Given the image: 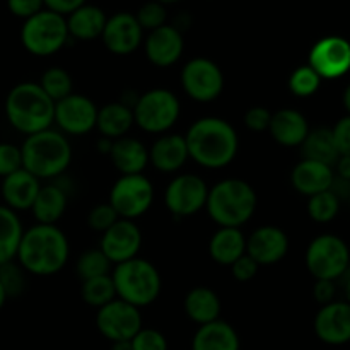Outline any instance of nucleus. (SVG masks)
<instances>
[{
	"mask_svg": "<svg viewBox=\"0 0 350 350\" xmlns=\"http://www.w3.org/2000/svg\"><path fill=\"white\" fill-rule=\"evenodd\" d=\"M188 157L205 170H222L236 159L239 137L234 126L219 116L195 120L185 133Z\"/></svg>",
	"mask_w": 350,
	"mask_h": 350,
	"instance_id": "obj_1",
	"label": "nucleus"
},
{
	"mask_svg": "<svg viewBox=\"0 0 350 350\" xmlns=\"http://www.w3.org/2000/svg\"><path fill=\"white\" fill-rule=\"evenodd\" d=\"M68 256L70 245L57 224H36L24 231L17 250L19 265L38 277L58 273L68 262Z\"/></svg>",
	"mask_w": 350,
	"mask_h": 350,
	"instance_id": "obj_2",
	"label": "nucleus"
},
{
	"mask_svg": "<svg viewBox=\"0 0 350 350\" xmlns=\"http://www.w3.org/2000/svg\"><path fill=\"white\" fill-rule=\"evenodd\" d=\"M256 205L258 197L248 181L228 178L208 188L205 211L219 228L241 229L255 215Z\"/></svg>",
	"mask_w": 350,
	"mask_h": 350,
	"instance_id": "obj_3",
	"label": "nucleus"
},
{
	"mask_svg": "<svg viewBox=\"0 0 350 350\" xmlns=\"http://www.w3.org/2000/svg\"><path fill=\"white\" fill-rule=\"evenodd\" d=\"M23 167L38 180H51L68 170L72 163V147L60 130L48 129L27 135L21 146Z\"/></svg>",
	"mask_w": 350,
	"mask_h": 350,
	"instance_id": "obj_4",
	"label": "nucleus"
},
{
	"mask_svg": "<svg viewBox=\"0 0 350 350\" xmlns=\"http://www.w3.org/2000/svg\"><path fill=\"white\" fill-rule=\"evenodd\" d=\"M5 116L17 132L33 135L51 129L55 103L38 82H21L7 94Z\"/></svg>",
	"mask_w": 350,
	"mask_h": 350,
	"instance_id": "obj_5",
	"label": "nucleus"
},
{
	"mask_svg": "<svg viewBox=\"0 0 350 350\" xmlns=\"http://www.w3.org/2000/svg\"><path fill=\"white\" fill-rule=\"evenodd\" d=\"M111 279L116 297L139 310L156 303L163 289V279L156 265L139 256L115 265Z\"/></svg>",
	"mask_w": 350,
	"mask_h": 350,
	"instance_id": "obj_6",
	"label": "nucleus"
},
{
	"mask_svg": "<svg viewBox=\"0 0 350 350\" xmlns=\"http://www.w3.org/2000/svg\"><path fill=\"white\" fill-rule=\"evenodd\" d=\"M133 122L139 129L147 133L170 132L178 122L181 113V105L173 91L164 88L149 89L140 94L132 106Z\"/></svg>",
	"mask_w": 350,
	"mask_h": 350,
	"instance_id": "obj_7",
	"label": "nucleus"
},
{
	"mask_svg": "<svg viewBox=\"0 0 350 350\" xmlns=\"http://www.w3.org/2000/svg\"><path fill=\"white\" fill-rule=\"evenodd\" d=\"M68 38L65 17L48 9L24 21L21 29L23 46L34 57H51L67 44Z\"/></svg>",
	"mask_w": 350,
	"mask_h": 350,
	"instance_id": "obj_8",
	"label": "nucleus"
},
{
	"mask_svg": "<svg viewBox=\"0 0 350 350\" xmlns=\"http://www.w3.org/2000/svg\"><path fill=\"white\" fill-rule=\"evenodd\" d=\"M306 269L314 280H338L350 267V250L347 243L334 234L317 236L308 245L304 255Z\"/></svg>",
	"mask_w": 350,
	"mask_h": 350,
	"instance_id": "obj_9",
	"label": "nucleus"
},
{
	"mask_svg": "<svg viewBox=\"0 0 350 350\" xmlns=\"http://www.w3.org/2000/svg\"><path fill=\"white\" fill-rule=\"evenodd\" d=\"M108 202L120 219L135 221L152 207V181L144 173L120 176L111 187Z\"/></svg>",
	"mask_w": 350,
	"mask_h": 350,
	"instance_id": "obj_10",
	"label": "nucleus"
},
{
	"mask_svg": "<svg viewBox=\"0 0 350 350\" xmlns=\"http://www.w3.org/2000/svg\"><path fill=\"white\" fill-rule=\"evenodd\" d=\"M181 88L197 103H212L224 91V74L211 58H191L181 68Z\"/></svg>",
	"mask_w": 350,
	"mask_h": 350,
	"instance_id": "obj_11",
	"label": "nucleus"
},
{
	"mask_svg": "<svg viewBox=\"0 0 350 350\" xmlns=\"http://www.w3.org/2000/svg\"><path fill=\"white\" fill-rule=\"evenodd\" d=\"M208 187L197 174H178L164 190V205L174 217H191L204 211Z\"/></svg>",
	"mask_w": 350,
	"mask_h": 350,
	"instance_id": "obj_12",
	"label": "nucleus"
},
{
	"mask_svg": "<svg viewBox=\"0 0 350 350\" xmlns=\"http://www.w3.org/2000/svg\"><path fill=\"white\" fill-rule=\"evenodd\" d=\"M96 327L111 344L132 340L144 327L142 314L139 308L116 297L106 306L99 308L96 313Z\"/></svg>",
	"mask_w": 350,
	"mask_h": 350,
	"instance_id": "obj_13",
	"label": "nucleus"
},
{
	"mask_svg": "<svg viewBox=\"0 0 350 350\" xmlns=\"http://www.w3.org/2000/svg\"><path fill=\"white\" fill-rule=\"evenodd\" d=\"M98 106L88 96L72 92L62 101L55 103L53 123L64 135H85L96 129Z\"/></svg>",
	"mask_w": 350,
	"mask_h": 350,
	"instance_id": "obj_14",
	"label": "nucleus"
},
{
	"mask_svg": "<svg viewBox=\"0 0 350 350\" xmlns=\"http://www.w3.org/2000/svg\"><path fill=\"white\" fill-rule=\"evenodd\" d=\"M308 65L321 79H338L350 70V43L342 36H327L313 44Z\"/></svg>",
	"mask_w": 350,
	"mask_h": 350,
	"instance_id": "obj_15",
	"label": "nucleus"
},
{
	"mask_svg": "<svg viewBox=\"0 0 350 350\" xmlns=\"http://www.w3.org/2000/svg\"><path fill=\"white\" fill-rule=\"evenodd\" d=\"M142 246V232L135 221L118 219L108 231L103 232L99 250L111 262V265L129 262L139 256Z\"/></svg>",
	"mask_w": 350,
	"mask_h": 350,
	"instance_id": "obj_16",
	"label": "nucleus"
},
{
	"mask_svg": "<svg viewBox=\"0 0 350 350\" xmlns=\"http://www.w3.org/2000/svg\"><path fill=\"white\" fill-rule=\"evenodd\" d=\"M101 40L113 55L126 57L142 44L144 29L140 27L135 14L116 12L106 21Z\"/></svg>",
	"mask_w": 350,
	"mask_h": 350,
	"instance_id": "obj_17",
	"label": "nucleus"
},
{
	"mask_svg": "<svg viewBox=\"0 0 350 350\" xmlns=\"http://www.w3.org/2000/svg\"><path fill=\"white\" fill-rule=\"evenodd\" d=\"M289 252V236L277 226H260L246 238V255L260 267L282 262Z\"/></svg>",
	"mask_w": 350,
	"mask_h": 350,
	"instance_id": "obj_18",
	"label": "nucleus"
},
{
	"mask_svg": "<svg viewBox=\"0 0 350 350\" xmlns=\"http://www.w3.org/2000/svg\"><path fill=\"white\" fill-rule=\"evenodd\" d=\"M147 60L161 68H167L176 64L185 50V40L181 31L176 26H164L149 31L144 41Z\"/></svg>",
	"mask_w": 350,
	"mask_h": 350,
	"instance_id": "obj_19",
	"label": "nucleus"
},
{
	"mask_svg": "<svg viewBox=\"0 0 350 350\" xmlns=\"http://www.w3.org/2000/svg\"><path fill=\"white\" fill-rule=\"evenodd\" d=\"M314 334L323 344L344 345L350 342V304L334 301L325 304L314 317Z\"/></svg>",
	"mask_w": 350,
	"mask_h": 350,
	"instance_id": "obj_20",
	"label": "nucleus"
},
{
	"mask_svg": "<svg viewBox=\"0 0 350 350\" xmlns=\"http://www.w3.org/2000/svg\"><path fill=\"white\" fill-rule=\"evenodd\" d=\"M188 159L187 140L180 133H164L149 149V164L161 173H176Z\"/></svg>",
	"mask_w": 350,
	"mask_h": 350,
	"instance_id": "obj_21",
	"label": "nucleus"
},
{
	"mask_svg": "<svg viewBox=\"0 0 350 350\" xmlns=\"http://www.w3.org/2000/svg\"><path fill=\"white\" fill-rule=\"evenodd\" d=\"M334 180V167L310 159H303L301 163H297L291 173V183H293L294 190L308 198L330 190Z\"/></svg>",
	"mask_w": 350,
	"mask_h": 350,
	"instance_id": "obj_22",
	"label": "nucleus"
},
{
	"mask_svg": "<svg viewBox=\"0 0 350 350\" xmlns=\"http://www.w3.org/2000/svg\"><path fill=\"white\" fill-rule=\"evenodd\" d=\"M270 137L279 146L284 147H301L304 139L310 133V123L306 116L293 108H282L272 113V120L269 125Z\"/></svg>",
	"mask_w": 350,
	"mask_h": 350,
	"instance_id": "obj_23",
	"label": "nucleus"
},
{
	"mask_svg": "<svg viewBox=\"0 0 350 350\" xmlns=\"http://www.w3.org/2000/svg\"><path fill=\"white\" fill-rule=\"evenodd\" d=\"M40 188L41 181L31 173H27L24 167H21L19 171L3 178L2 197L5 202V207H9L14 212L31 211Z\"/></svg>",
	"mask_w": 350,
	"mask_h": 350,
	"instance_id": "obj_24",
	"label": "nucleus"
},
{
	"mask_svg": "<svg viewBox=\"0 0 350 350\" xmlns=\"http://www.w3.org/2000/svg\"><path fill=\"white\" fill-rule=\"evenodd\" d=\"M109 157H111L113 166L122 173V176L142 174L144 170L149 166V149L135 137L126 135L113 140Z\"/></svg>",
	"mask_w": 350,
	"mask_h": 350,
	"instance_id": "obj_25",
	"label": "nucleus"
},
{
	"mask_svg": "<svg viewBox=\"0 0 350 350\" xmlns=\"http://www.w3.org/2000/svg\"><path fill=\"white\" fill-rule=\"evenodd\" d=\"M185 314L198 327L221 320L222 304L217 293L207 286H197L190 289L183 301Z\"/></svg>",
	"mask_w": 350,
	"mask_h": 350,
	"instance_id": "obj_26",
	"label": "nucleus"
},
{
	"mask_svg": "<svg viewBox=\"0 0 350 350\" xmlns=\"http://www.w3.org/2000/svg\"><path fill=\"white\" fill-rule=\"evenodd\" d=\"M239 335L228 321L215 320L202 325L191 338V350H239Z\"/></svg>",
	"mask_w": 350,
	"mask_h": 350,
	"instance_id": "obj_27",
	"label": "nucleus"
},
{
	"mask_svg": "<svg viewBox=\"0 0 350 350\" xmlns=\"http://www.w3.org/2000/svg\"><path fill=\"white\" fill-rule=\"evenodd\" d=\"M245 253L246 236L238 228H219L208 241V255L222 267H231Z\"/></svg>",
	"mask_w": 350,
	"mask_h": 350,
	"instance_id": "obj_28",
	"label": "nucleus"
},
{
	"mask_svg": "<svg viewBox=\"0 0 350 350\" xmlns=\"http://www.w3.org/2000/svg\"><path fill=\"white\" fill-rule=\"evenodd\" d=\"M65 21H67L68 36L81 41H91L101 38L108 17L101 7L84 3L77 10L68 14Z\"/></svg>",
	"mask_w": 350,
	"mask_h": 350,
	"instance_id": "obj_29",
	"label": "nucleus"
},
{
	"mask_svg": "<svg viewBox=\"0 0 350 350\" xmlns=\"http://www.w3.org/2000/svg\"><path fill=\"white\" fill-rule=\"evenodd\" d=\"M133 125H135V122H133L132 106L126 105V103H108L103 108H98L96 129L105 139L116 140L126 137Z\"/></svg>",
	"mask_w": 350,
	"mask_h": 350,
	"instance_id": "obj_30",
	"label": "nucleus"
},
{
	"mask_svg": "<svg viewBox=\"0 0 350 350\" xmlns=\"http://www.w3.org/2000/svg\"><path fill=\"white\" fill-rule=\"evenodd\" d=\"M68 198L67 193L58 185H44L38 191V197L34 200L31 212L38 224H57L64 217L67 211Z\"/></svg>",
	"mask_w": 350,
	"mask_h": 350,
	"instance_id": "obj_31",
	"label": "nucleus"
},
{
	"mask_svg": "<svg viewBox=\"0 0 350 350\" xmlns=\"http://www.w3.org/2000/svg\"><path fill=\"white\" fill-rule=\"evenodd\" d=\"M301 147H303V159L317 161V163H323L332 167L335 166L337 159L340 157L337 147H335L330 129L310 130Z\"/></svg>",
	"mask_w": 350,
	"mask_h": 350,
	"instance_id": "obj_32",
	"label": "nucleus"
},
{
	"mask_svg": "<svg viewBox=\"0 0 350 350\" xmlns=\"http://www.w3.org/2000/svg\"><path fill=\"white\" fill-rule=\"evenodd\" d=\"M23 234V224L16 212L0 205V265L16 258Z\"/></svg>",
	"mask_w": 350,
	"mask_h": 350,
	"instance_id": "obj_33",
	"label": "nucleus"
},
{
	"mask_svg": "<svg viewBox=\"0 0 350 350\" xmlns=\"http://www.w3.org/2000/svg\"><path fill=\"white\" fill-rule=\"evenodd\" d=\"M81 296L85 304L92 308H103L108 303L116 299V289L113 284L111 273L109 275L94 277V279L84 280L81 286Z\"/></svg>",
	"mask_w": 350,
	"mask_h": 350,
	"instance_id": "obj_34",
	"label": "nucleus"
},
{
	"mask_svg": "<svg viewBox=\"0 0 350 350\" xmlns=\"http://www.w3.org/2000/svg\"><path fill=\"white\" fill-rule=\"evenodd\" d=\"M38 84L53 103L62 101L74 92V82H72L70 74L62 67H50L48 70H44Z\"/></svg>",
	"mask_w": 350,
	"mask_h": 350,
	"instance_id": "obj_35",
	"label": "nucleus"
},
{
	"mask_svg": "<svg viewBox=\"0 0 350 350\" xmlns=\"http://www.w3.org/2000/svg\"><path fill=\"white\" fill-rule=\"evenodd\" d=\"M306 208L311 221L318 222V224H328L337 217L338 211H340V198L332 190L321 191V193L310 197Z\"/></svg>",
	"mask_w": 350,
	"mask_h": 350,
	"instance_id": "obj_36",
	"label": "nucleus"
},
{
	"mask_svg": "<svg viewBox=\"0 0 350 350\" xmlns=\"http://www.w3.org/2000/svg\"><path fill=\"white\" fill-rule=\"evenodd\" d=\"M109 270H111V262L106 258V255L99 248L88 250V252L82 253L77 260V265H75V272L82 282L94 279V277L109 275Z\"/></svg>",
	"mask_w": 350,
	"mask_h": 350,
	"instance_id": "obj_37",
	"label": "nucleus"
},
{
	"mask_svg": "<svg viewBox=\"0 0 350 350\" xmlns=\"http://www.w3.org/2000/svg\"><path fill=\"white\" fill-rule=\"evenodd\" d=\"M321 81L323 79L310 65H301L291 74L289 89L296 98H311L321 88Z\"/></svg>",
	"mask_w": 350,
	"mask_h": 350,
	"instance_id": "obj_38",
	"label": "nucleus"
},
{
	"mask_svg": "<svg viewBox=\"0 0 350 350\" xmlns=\"http://www.w3.org/2000/svg\"><path fill=\"white\" fill-rule=\"evenodd\" d=\"M26 270L19 263L7 262L0 265V284L5 291L7 297L21 296L26 289Z\"/></svg>",
	"mask_w": 350,
	"mask_h": 350,
	"instance_id": "obj_39",
	"label": "nucleus"
},
{
	"mask_svg": "<svg viewBox=\"0 0 350 350\" xmlns=\"http://www.w3.org/2000/svg\"><path fill=\"white\" fill-rule=\"evenodd\" d=\"M135 17L144 31H154L157 29V27L166 24V19H167L166 5L156 2V0H150V2H146L139 10H137Z\"/></svg>",
	"mask_w": 350,
	"mask_h": 350,
	"instance_id": "obj_40",
	"label": "nucleus"
},
{
	"mask_svg": "<svg viewBox=\"0 0 350 350\" xmlns=\"http://www.w3.org/2000/svg\"><path fill=\"white\" fill-rule=\"evenodd\" d=\"M118 214H116L115 208L109 205V202H105V204H98L89 211L88 214V226L91 229L98 232H105L118 221Z\"/></svg>",
	"mask_w": 350,
	"mask_h": 350,
	"instance_id": "obj_41",
	"label": "nucleus"
},
{
	"mask_svg": "<svg viewBox=\"0 0 350 350\" xmlns=\"http://www.w3.org/2000/svg\"><path fill=\"white\" fill-rule=\"evenodd\" d=\"M133 350H167V340L164 334L156 328H144L130 340Z\"/></svg>",
	"mask_w": 350,
	"mask_h": 350,
	"instance_id": "obj_42",
	"label": "nucleus"
},
{
	"mask_svg": "<svg viewBox=\"0 0 350 350\" xmlns=\"http://www.w3.org/2000/svg\"><path fill=\"white\" fill-rule=\"evenodd\" d=\"M21 167H23L21 147L7 142L0 144V176H9V174L19 171Z\"/></svg>",
	"mask_w": 350,
	"mask_h": 350,
	"instance_id": "obj_43",
	"label": "nucleus"
},
{
	"mask_svg": "<svg viewBox=\"0 0 350 350\" xmlns=\"http://www.w3.org/2000/svg\"><path fill=\"white\" fill-rule=\"evenodd\" d=\"M270 120H272V111L265 106H252L245 113V125L252 132H265V130H269Z\"/></svg>",
	"mask_w": 350,
	"mask_h": 350,
	"instance_id": "obj_44",
	"label": "nucleus"
},
{
	"mask_svg": "<svg viewBox=\"0 0 350 350\" xmlns=\"http://www.w3.org/2000/svg\"><path fill=\"white\" fill-rule=\"evenodd\" d=\"M258 270V263H256L252 256L246 255V253L231 265V273L238 282H250V280L255 279Z\"/></svg>",
	"mask_w": 350,
	"mask_h": 350,
	"instance_id": "obj_45",
	"label": "nucleus"
},
{
	"mask_svg": "<svg viewBox=\"0 0 350 350\" xmlns=\"http://www.w3.org/2000/svg\"><path fill=\"white\" fill-rule=\"evenodd\" d=\"M330 130L338 154L340 156H350V116L345 115Z\"/></svg>",
	"mask_w": 350,
	"mask_h": 350,
	"instance_id": "obj_46",
	"label": "nucleus"
},
{
	"mask_svg": "<svg viewBox=\"0 0 350 350\" xmlns=\"http://www.w3.org/2000/svg\"><path fill=\"white\" fill-rule=\"evenodd\" d=\"M7 7L14 16L23 17L26 21L34 14L41 12L44 9V2L43 0H7Z\"/></svg>",
	"mask_w": 350,
	"mask_h": 350,
	"instance_id": "obj_47",
	"label": "nucleus"
},
{
	"mask_svg": "<svg viewBox=\"0 0 350 350\" xmlns=\"http://www.w3.org/2000/svg\"><path fill=\"white\" fill-rule=\"evenodd\" d=\"M313 296L321 306L334 303L335 296H337V286L334 280H317L313 287Z\"/></svg>",
	"mask_w": 350,
	"mask_h": 350,
	"instance_id": "obj_48",
	"label": "nucleus"
},
{
	"mask_svg": "<svg viewBox=\"0 0 350 350\" xmlns=\"http://www.w3.org/2000/svg\"><path fill=\"white\" fill-rule=\"evenodd\" d=\"M44 7L51 12H57L60 16H68L74 10H77L79 7H82L85 3V0H43Z\"/></svg>",
	"mask_w": 350,
	"mask_h": 350,
	"instance_id": "obj_49",
	"label": "nucleus"
},
{
	"mask_svg": "<svg viewBox=\"0 0 350 350\" xmlns=\"http://www.w3.org/2000/svg\"><path fill=\"white\" fill-rule=\"evenodd\" d=\"M335 167H337V174L340 180L350 181V156H340L335 163Z\"/></svg>",
	"mask_w": 350,
	"mask_h": 350,
	"instance_id": "obj_50",
	"label": "nucleus"
},
{
	"mask_svg": "<svg viewBox=\"0 0 350 350\" xmlns=\"http://www.w3.org/2000/svg\"><path fill=\"white\" fill-rule=\"evenodd\" d=\"M342 103H344V108L347 109V115L350 116V84L345 88L344 94H342Z\"/></svg>",
	"mask_w": 350,
	"mask_h": 350,
	"instance_id": "obj_51",
	"label": "nucleus"
},
{
	"mask_svg": "<svg viewBox=\"0 0 350 350\" xmlns=\"http://www.w3.org/2000/svg\"><path fill=\"white\" fill-rule=\"evenodd\" d=\"M111 350H133V349H132V344H130V340H126V342H115Z\"/></svg>",
	"mask_w": 350,
	"mask_h": 350,
	"instance_id": "obj_52",
	"label": "nucleus"
},
{
	"mask_svg": "<svg viewBox=\"0 0 350 350\" xmlns=\"http://www.w3.org/2000/svg\"><path fill=\"white\" fill-rule=\"evenodd\" d=\"M350 272V270H349ZM344 294H345V303L350 304V273L347 275V279H345L344 282Z\"/></svg>",
	"mask_w": 350,
	"mask_h": 350,
	"instance_id": "obj_53",
	"label": "nucleus"
},
{
	"mask_svg": "<svg viewBox=\"0 0 350 350\" xmlns=\"http://www.w3.org/2000/svg\"><path fill=\"white\" fill-rule=\"evenodd\" d=\"M5 299H7V294H5V291H3L2 284H0V310H2V306H3V303H5Z\"/></svg>",
	"mask_w": 350,
	"mask_h": 350,
	"instance_id": "obj_54",
	"label": "nucleus"
},
{
	"mask_svg": "<svg viewBox=\"0 0 350 350\" xmlns=\"http://www.w3.org/2000/svg\"><path fill=\"white\" fill-rule=\"evenodd\" d=\"M156 2L163 3V5H167V3H176V2H180V0H156Z\"/></svg>",
	"mask_w": 350,
	"mask_h": 350,
	"instance_id": "obj_55",
	"label": "nucleus"
},
{
	"mask_svg": "<svg viewBox=\"0 0 350 350\" xmlns=\"http://www.w3.org/2000/svg\"><path fill=\"white\" fill-rule=\"evenodd\" d=\"M349 200H350V197H349Z\"/></svg>",
	"mask_w": 350,
	"mask_h": 350,
	"instance_id": "obj_56",
	"label": "nucleus"
}]
</instances>
